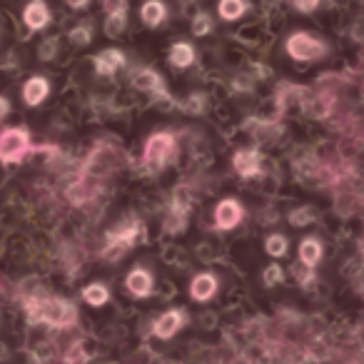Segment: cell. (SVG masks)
I'll return each instance as SVG.
<instances>
[{"label":"cell","instance_id":"603a6c76","mask_svg":"<svg viewBox=\"0 0 364 364\" xmlns=\"http://www.w3.org/2000/svg\"><path fill=\"white\" fill-rule=\"evenodd\" d=\"M262 282H264V287H277L279 282H284V272H282V267H279L277 262H272L269 267H264V272H262Z\"/></svg>","mask_w":364,"mask_h":364},{"label":"cell","instance_id":"2e32d148","mask_svg":"<svg viewBox=\"0 0 364 364\" xmlns=\"http://www.w3.org/2000/svg\"><path fill=\"white\" fill-rule=\"evenodd\" d=\"M140 18L147 28H160L167 21V8L162 0H145L140 8Z\"/></svg>","mask_w":364,"mask_h":364},{"label":"cell","instance_id":"d6986e66","mask_svg":"<svg viewBox=\"0 0 364 364\" xmlns=\"http://www.w3.org/2000/svg\"><path fill=\"white\" fill-rule=\"evenodd\" d=\"M247 13V3L245 0H220L218 3V16L228 23H235Z\"/></svg>","mask_w":364,"mask_h":364},{"label":"cell","instance_id":"8fae6325","mask_svg":"<svg viewBox=\"0 0 364 364\" xmlns=\"http://www.w3.org/2000/svg\"><path fill=\"white\" fill-rule=\"evenodd\" d=\"M232 167L240 177H257L262 175V155L259 150H237L232 157Z\"/></svg>","mask_w":364,"mask_h":364},{"label":"cell","instance_id":"f1b7e54d","mask_svg":"<svg viewBox=\"0 0 364 364\" xmlns=\"http://www.w3.org/2000/svg\"><path fill=\"white\" fill-rule=\"evenodd\" d=\"M55 53H58V38H50V41H46L41 46L38 55H41V60H50V58H55Z\"/></svg>","mask_w":364,"mask_h":364},{"label":"cell","instance_id":"7a4b0ae2","mask_svg":"<svg viewBox=\"0 0 364 364\" xmlns=\"http://www.w3.org/2000/svg\"><path fill=\"white\" fill-rule=\"evenodd\" d=\"M177 152V140L172 132H152L145 142V152H142V162L150 172L165 170L172 162Z\"/></svg>","mask_w":364,"mask_h":364},{"label":"cell","instance_id":"4dcf8cb0","mask_svg":"<svg viewBox=\"0 0 364 364\" xmlns=\"http://www.w3.org/2000/svg\"><path fill=\"white\" fill-rule=\"evenodd\" d=\"M65 3L73 8V11H82V8L90 6V0H65Z\"/></svg>","mask_w":364,"mask_h":364},{"label":"cell","instance_id":"e0dca14e","mask_svg":"<svg viewBox=\"0 0 364 364\" xmlns=\"http://www.w3.org/2000/svg\"><path fill=\"white\" fill-rule=\"evenodd\" d=\"M324 250H322V242L317 237H307L299 242V262L307 264V267H317L319 259H322Z\"/></svg>","mask_w":364,"mask_h":364},{"label":"cell","instance_id":"ffe728a7","mask_svg":"<svg viewBox=\"0 0 364 364\" xmlns=\"http://www.w3.org/2000/svg\"><path fill=\"white\" fill-rule=\"evenodd\" d=\"M185 220H188V203L182 205V200H175L170 205V215H167V232H180L185 228Z\"/></svg>","mask_w":364,"mask_h":364},{"label":"cell","instance_id":"30bf717a","mask_svg":"<svg viewBox=\"0 0 364 364\" xmlns=\"http://www.w3.org/2000/svg\"><path fill=\"white\" fill-rule=\"evenodd\" d=\"M125 287H127V292H130L132 297L145 299V297H150V294H152L155 279H152V274L147 272L145 267H132L130 272H127V277H125Z\"/></svg>","mask_w":364,"mask_h":364},{"label":"cell","instance_id":"9a60e30c","mask_svg":"<svg viewBox=\"0 0 364 364\" xmlns=\"http://www.w3.org/2000/svg\"><path fill=\"white\" fill-rule=\"evenodd\" d=\"M23 23L28 26V31H43V28L50 26V11H48V6L43 3V0H33V3H28L26 11H23Z\"/></svg>","mask_w":364,"mask_h":364},{"label":"cell","instance_id":"4fadbf2b","mask_svg":"<svg viewBox=\"0 0 364 364\" xmlns=\"http://www.w3.org/2000/svg\"><path fill=\"white\" fill-rule=\"evenodd\" d=\"M48 95H50V80L43 75H33L31 80L23 85V102H26L28 107L43 105Z\"/></svg>","mask_w":364,"mask_h":364},{"label":"cell","instance_id":"9c48e42d","mask_svg":"<svg viewBox=\"0 0 364 364\" xmlns=\"http://www.w3.org/2000/svg\"><path fill=\"white\" fill-rule=\"evenodd\" d=\"M185 324H188V314H185V309H167L165 314H160V317L155 319V324H152V334H155L157 339H172L182 327H185Z\"/></svg>","mask_w":364,"mask_h":364},{"label":"cell","instance_id":"f546056e","mask_svg":"<svg viewBox=\"0 0 364 364\" xmlns=\"http://www.w3.org/2000/svg\"><path fill=\"white\" fill-rule=\"evenodd\" d=\"M8 115H11V100H8V97L0 95V122L6 120Z\"/></svg>","mask_w":364,"mask_h":364},{"label":"cell","instance_id":"7402d4cb","mask_svg":"<svg viewBox=\"0 0 364 364\" xmlns=\"http://www.w3.org/2000/svg\"><path fill=\"white\" fill-rule=\"evenodd\" d=\"M287 250H289V242L284 235H269V237L264 240V252H267L269 257H274V259L284 257Z\"/></svg>","mask_w":364,"mask_h":364},{"label":"cell","instance_id":"277c9868","mask_svg":"<svg viewBox=\"0 0 364 364\" xmlns=\"http://www.w3.org/2000/svg\"><path fill=\"white\" fill-rule=\"evenodd\" d=\"M31 150V132L26 127H6L0 132V162L3 165H18L26 160Z\"/></svg>","mask_w":364,"mask_h":364},{"label":"cell","instance_id":"3957f363","mask_svg":"<svg viewBox=\"0 0 364 364\" xmlns=\"http://www.w3.org/2000/svg\"><path fill=\"white\" fill-rule=\"evenodd\" d=\"M140 235H142L140 220L132 218V220H127V223L122 220L117 228H112L110 232L105 235V250H102V255H105L107 259H120L122 255L137 242Z\"/></svg>","mask_w":364,"mask_h":364},{"label":"cell","instance_id":"8992f818","mask_svg":"<svg viewBox=\"0 0 364 364\" xmlns=\"http://www.w3.org/2000/svg\"><path fill=\"white\" fill-rule=\"evenodd\" d=\"M132 87L135 90H142V92H150L155 100H160L165 107H172V97L170 92L165 90V85H162V77L160 73H155L152 68H137V70H132V77H130Z\"/></svg>","mask_w":364,"mask_h":364},{"label":"cell","instance_id":"ac0fdd59","mask_svg":"<svg viewBox=\"0 0 364 364\" xmlns=\"http://www.w3.org/2000/svg\"><path fill=\"white\" fill-rule=\"evenodd\" d=\"M167 58H170L172 68H177V70H182V68H190L195 63V48L190 46V43L180 41L175 43V46L170 48V53H167Z\"/></svg>","mask_w":364,"mask_h":364},{"label":"cell","instance_id":"5bb4252c","mask_svg":"<svg viewBox=\"0 0 364 364\" xmlns=\"http://www.w3.org/2000/svg\"><path fill=\"white\" fill-rule=\"evenodd\" d=\"M218 277H215L213 272H200L198 277L190 282V297L195 299V302H210V299L218 294Z\"/></svg>","mask_w":364,"mask_h":364},{"label":"cell","instance_id":"44dd1931","mask_svg":"<svg viewBox=\"0 0 364 364\" xmlns=\"http://www.w3.org/2000/svg\"><path fill=\"white\" fill-rule=\"evenodd\" d=\"M82 299H85L90 307H102V304L110 302V289H107L105 284H100V282H92V284H87V287L82 289Z\"/></svg>","mask_w":364,"mask_h":364},{"label":"cell","instance_id":"cb8c5ba5","mask_svg":"<svg viewBox=\"0 0 364 364\" xmlns=\"http://www.w3.org/2000/svg\"><path fill=\"white\" fill-rule=\"evenodd\" d=\"M73 46H90L92 43V31L87 26H75L70 33H68Z\"/></svg>","mask_w":364,"mask_h":364},{"label":"cell","instance_id":"5b68a950","mask_svg":"<svg viewBox=\"0 0 364 364\" xmlns=\"http://www.w3.org/2000/svg\"><path fill=\"white\" fill-rule=\"evenodd\" d=\"M284 50L292 60L297 63H312V60H319L324 58L327 53V46H324L319 38L309 36V33H292L284 43Z\"/></svg>","mask_w":364,"mask_h":364},{"label":"cell","instance_id":"484cf974","mask_svg":"<svg viewBox=\"0 0 364 364\" xmlns=\"http://www.w3.org/2000/svg\"><path fill=\"white\" fill-rule=\"evenodd\" d=\"M289 223H292L294 228H307V225L314 223V210L312 208H299V210H294V213L289 215Z\"/></svg>","mask_w":364,"mask_h":364},{"label":"cell","instance_id":"6da1fadb","mask_svg":"<svg viewBox=\"0 0 364 364\" xmlns=\"http://www.w3.org/2000/svg\"><path fill=\"white\" fill-rule=\"evenodd\" d=\"M26 317L33 324L68 329L77 322V307L63 297H31L26 299Z\"/></svg>","mask_w":364,"mask_h":364},{"label":"cell","instance_id":"4316f807","mask_svg":"<svg viewBox=\"0 0 364 364\" xmlns=\"http://www.w3.org/2000/svg\"><path fill=\"white\" fill-rule=\"evenodd\" d=\"M292 272H294V277H297V282H299V284H309V282H314V269H312V267H307V264L294 262Z\"/></svg>","mask_w":364,"mask_h":364},{"label":"cell","instance_id":"7c38bea8","mask_svg":"<svg viewBox=\"0 0 364 364\" xmlns=\"http://www.w3.org/2000/svg\"><path fill=\"white\" fill-rule=\"evenodd\" d=\"M92 63H95L97 75H100V77H112L122 65H125V55H122V50H117V48H105L102 53H97Z\"/></svg>","mask_w":364,"mask_h":364},{"label":"cell","instance_id":"d4e9b609","mask_svg":"<svg viewBox=\"0 0 364 364\" xmlns=\"http://www.w3.org/2000/svg\"><path fill=\"white\" fill-rule=\"evenodd\" d=\"M193 33L198 38L208 36V33H213V18L208 16V13H198V16L193 18Z\"/></svg>","mask_w":364,"mask_h":364},{"label":"cell","instance_id":"83f0119b","mask_svg":"<svg viewBox=\"0 0 364 364\" xmlns=\"http://www.w3.org/2000/svg\"><path fill=\"white\" fill-rule=\"evenodd\" d=\"M289 3H292V8L297 13H314L322 0H289Z\"/></svg>","mask_w":364,"mask_h":364},{"label":"cell","instance_id":"52a82bcc","mask_svg":"<svg viewBox=\"0 0 364 364\" xmlns=\"http://www.w3.org/2000/svg\"><path fill=\"white\" fill-rule=\"evenodd\" d=\"M105 11V36L117 38L127 28V0H102Z\"/></svg>","mask_w":364,"mask_h":364},{"label":"cell","instance_id":"ba28073f","mask_svg":"<svg viewBox=\"0 0 364 364\" xmlns=\"http://www.w3.org/2000/svg\"><path fill=\"white\" fill-rule=\"evenodd\" d=\"M242 218H245V210L235 198H225L223 203L215 208V228L223 230V232L235 230L242 223Z\"/></svg>","mask_w":364,"mask_h":364}]
</instances>
